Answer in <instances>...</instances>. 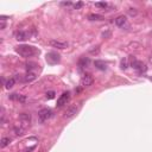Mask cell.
Segmentation results:
<instances>
[{"instance_id": "cell-14", "label": "cell", "mask_w": 152, "mask_h": 152, "mask_svg": "<svg viewBox=\"0 0 152 152\" xmlns=\"http://www.w3.org/2000/svg\"><path fill=\"white\" fill-rule=\"evenodd\" d=\"M88 19L92 20V21H94V20H104L105 18H104L102 16H101V15H95V13H92V15L88 16Z\"/></svg>"}, {"instance_id": "cell-20", "label": "cell", "mask_w": 152, "mask_h": 152, "mask_svg": "<svg viewBox=\"0 0 152 152\" xmlns=\"http://www.w3.org/2000/svg\"><path fill=\"white\" fill-rule=\"evenodd\" d=\"M35 67H37L36 63H26V69H28V71H31V69H33Z\"/></svg>"}, {"instance_id": "cell-4", "label": "cell", "mask_w": 152, "mask_h": 152, "mask_svg": "<svg viewBox=\"0 0 152 152\" xmlns=\"http://www.w3.org/2000/svg\"><path fill=\"white\" fill-rule=\"evenodd\" d=\"M69 97H70V93H69V92H64V93H63V94L58 97V100H57V107H62V106L67 105Z\"/></svg>"}, {"instance_id": "cell-27", "label": "cell", "mask_w": 152, "mask_h": 152, "mask_svg": "<svg viewBox=\"0 0 152 152\" xmlns=\"http://www.w3.org/2000/svg\"><path fill=\"white\" fill-rule=\"evenodd\" d=\"M150 59H151V62H152V56H151V58H150Z\"/></svg>"}, {"instance_id": "cell-2", "label": "cell", "mask_w": 152, "mask_h": 152, "mask_svg": "<svg viewBox=\"0 0 152 152\" xmlns=\"http://www.w3.org/2000/svg\"><path fill=\"white\" fill-rule=\"evenodd\" d=\"M51 117H53V111L49 109V108H44V109L39 111V113H38V118H39V120H41L42 122L49 120Z\"/></svg>"}, {"instance_id": "cell-21", "label": "cell", "mask_w": 152, "mask_h": 152, "mask_svg": "<svg viewBox=\"0 0 152 152\" xmlns=\"http://www.w3.org/2000/svg\"><path fill=\"white\" fill-rule=\"evenodd\" d=\"M45 96H46V99H49V100H50V99H54V97H55V92H53V91H51V92H48V93L45 94Z\"/></svg>"}, {"instance_id": "cell-24", "label": "cell", "mask_w": 152, "mask_h": 152, "mask_svg": "<svg viewBox=\"0 0 152 152\" xmlns=\"http://www.w3.org/2000/svg\"><path fill=\"white\" fill-rule=\"evenodd\" d=\"M121 68H122V69L127 68V62H126V59H125V61H124V59L121 61Z\"/></svg>"}, {"instance_id": "cell-16", "label": "cell", "mask_w": 152, "mask_h": 152, "mask_svg": "<svg viewBox=\"0 0 152 152\" xmlns=\"http://www.w3.org/2000/svg\"><path fill=\"white\" fill-rule=\"evenodd\" d=\"M11 144V138H8V137H4V138H1V147L4 149V147H6V146H8Z\"/></svg>"}, {"instance_id": "cell-5", "label": "cell", "mask_w": 152, "mask_h": 152, "mask_svg": "<svg viewBox=\"0 0 152 152\" xmlns=\"http://www.w3.org/2000/svg\"><path fill=\"white\" fill-rule=\"evenodd\" d=\"M132 67L139 73V74H142V73H145L146 71V66L145 64H143L142 62H139V61H133L132 62Z\"/></svg>"}, {"instance_id": "cell-8", "label": "cell", "mask_w": 152, "mask_h": 152, "mask_svg": "<svg viewBox=\"0 0 152 152\" xmlns=\"http://www.w3.org/2000/svg\"><path fill=\"white\" fill-rule=\"evenodd\" d=\"M50 45L54 46V48H57V49H66V48L68 46V43L53 39V41H50Z\"/></svg>"}, {"instance_id": "cell-9", "label": "cell", "mask_w": 152, "mask_h": 152, "mask_svg": "<svg viewBox=\"0 0 152 152\" xmlns=\"http://www.w3.org/2000/svg\"><path fill=\"white\" fill-rule=\"evenodd\" d=\"M92 84H93L92 76H89V75L83 76L82 80H81V86H82V87H89V86H92Z\"/></svg>"}, {"instance_id": "cell-23", "label": "cell", "mask_w": 152, "mask_h": 152, "mask_svg": "<svg viewBox=\"0 0 152 152\" xmlns=\"http://www.w3.org/2000/svg\"><path fill=\"white\" fill-rule=\"evenodd\" d=\"M82 6H83V3H81V1H80V3H76V4H74V7H75L76 10H77V8H81Z\"/></svg>"}, {"instance_id": "cell-17", "label": "cell", "mask_w": 152, "mask_h": 152, "mask_svg": "<svg viewBox=\"0 0 152 152\" xmlns=\"http://www.w3.org/2000/svg\"><path fill=\"white\" fill-rule=\"evenodd\" d=\"M19 118H20V120L26 121V122H30V120H31V115H30V114H28V113H21Z\"/></svg>"}, {"instance_id": "cell-7", "label": "cell", "mask_w": 152, "mask_h": 152, "mask_svg": "<svg viewBox=\"0 0 152 152\" xmlns=\"http://www.w3.org/2000/svg\"><path fill=\"white\" fill-rule=\"evenodd\" d=\"M16 39L17 41H20V42H24V41H26L28 38H29V33L26 31H24V30H18L16 33Z\"/></svg>"}, {"instance_id": "cell-1", "label": "cell", "mask_w": 152, "mask_h": 152, "mask_svg": "<svg viewBox=\"0 0 152 152\" xmlns=\"http://www.w3.org/2000/svg\"><path fill=\"white\" fill-rule=\"evenodd\" d=\"M16 51L21 57H25V58H29V57H33L36 55H39V50H38L37 48H35L32 45H26V44H21V45L16 46Z\"/></svg>"}, {"instance_id": "cell-3", "label": "cell", "mask_w": 152, "mask_h": 152, "mask_svg": "<svg viewBox=\"0 0 152 152\" xmlns=\"http://www.w3.org/2000/svg\"><path fill=\"white\" fill-rule=\"evenodd\" d=\"M61 61V56L57 54V53H48L46 54V62L49 63V64H56V63H58Z\"/></svg>"}, {"instance_id": "cell-19", "label": "cell", "mask_w": 152, "mask_h": 152, "mask_svg": "<svg viewBox=\"0 0 152 152\" xmlns=\"http://www.w3.org/2000/svg\"><path fill=\"white\" fill-rule=\"evenodd\" d=\"M15 132H16L17 135H23V134H24V129L16 126V127H15Z\"/></svg>"}, {"instance_id": "cell-13", "label": "cell", "mask_w": 152, "mask_h": 152, "mask_svg": "<svg viewBox=\"0 0 152 152\" xmlns=\"http://www.w3.org/2000/svg\"><path fill=\"white\" fill-rule=\"evenodd\" d=\"M126 21H127L126 17L125 16H120V17H118L115 19V25H117V26H119V28H124V25L126 24Z\"/></svg>"}, {"instance_id": "cell-11", "label": "cell", "mask_w": 152, "mask_h": 152, "mask_svg": "<svg viewBox=\"0 0 152 152\" xmlns=\"http://www.w3.org/2000/svg\"><path fill=\"white\" fill-rule=\"evenodd\" d=\"M94 66H95L99 70H106V68H107L106 62H105V61H101V59H96V61L94 62Z\"/></svg>"}, {"instance_id": "cell-12", "label": "cell", "mask_w": 152, "mask_h": 152, "mask_svg": "<svg viewBox=\"0 0 152 152\" xmlns=\"http://www.w3.org/2000/svg\"><path fill=\"white\" fill-rule=\"evenodd\" d=\"M36 79V74L32 71H28V74L23 77V82H31Z\"/></svg>"}, {"instance_id": "cell-26", "label": "cell", "mask_w": 152, "mask_h": 152, "mask_svg": "<svg viewBox=\"0 0 152 152\" xmlns=\"http://www.w3.org/2000/svg\"><path fill=\"white\" fill-rule=\"evenodd\" d=\"M4 28H5V23H1V30H4Z\"/></svg>"}, {"instance_id": "cell-15", "label": "cell", "mask_w": 152, "mask_h": 152, "mask_svg": "<svg viewBox=\"0 0 152 152\" xmlns=\"http://www.w3.org/2000/svg\"><path fill=\"white\" fill-rule=\"evenodd\" d=\"M89 62H91L89 58H84V57H83V58H81L80 62H79V67H80V68H84V67H87L88 64H89Z\"/></svg>"}, {"instance_id": "cell-22", "label": "cell", "mask_w": 152, "mask_h": 152, "mask_svg": "<svg viewBox=\"0 0 152 152\" xmlns=\"http://www.w3.org/2000/svg\"><path fill=\"white\" fill-rule=\"evenodd\" d=\"M95 6L96 7H101V8H106L108 5H107V3H95Z\"/></svg>"}, {"instance_id": "cell-6", "label": "cell", "mask_w": 152, "mask_h": 152, "mask_svg": "<svg viewBox=\"0 0 152 152\" xmlns=\"http://www.w3.org/2000/svg\"><path fill=\"white\" fill-rule=\"evenodd\" d=\"M77 112H79V107L77 106H71L70 108H68L67 109V112L64 113V117L66 119H70V118H73L74 115H76L77 114Z\"/></svg>"}, {"instance_id": "cell-10", "label": "cell", "mask_w": 152, "mask_h": 152, "mask_svg": "<svg viewBox=\"0 0 152 152\" xmlns=\"http://www.w3.org/2000/svg\"><path fill=\"white\" fill-rule=\"evenodd\" d=\"M8 97L11 100L19 101V102H25V101H26V96H25V95H20V94H11Z\"/></svg>"}, {"instance_id": "cell-25", "label": "cell", "mask_w": 152, "mask_h": 152, "mask_svg": "<svg viewBox=\"0 0 152 152\" xmlns=\"http://www.w3.org/2000/svg\"><path fill=\"white\" fill-rule=\"evenodd\" d=\"M61 5H62V6H71L73 4H71V3H61Z\"/></svg>"}, {"instance_id": "cell-18", "label": "cell", "mask_w": 152, "mask_h": 152, "mask_svg": "<svg viewBox=\"0 0 152 152\" xmlns=\"http://www.w3.org/2000/svg\"><path fill=\"white\" fill-rule=\"evenodd\" d=\"M15 83H16V79H13V77H12V79H10V80H8V81L5 83L6 89H10V88H12V87L15 86Z\"/></svg>"}]
</instances>
